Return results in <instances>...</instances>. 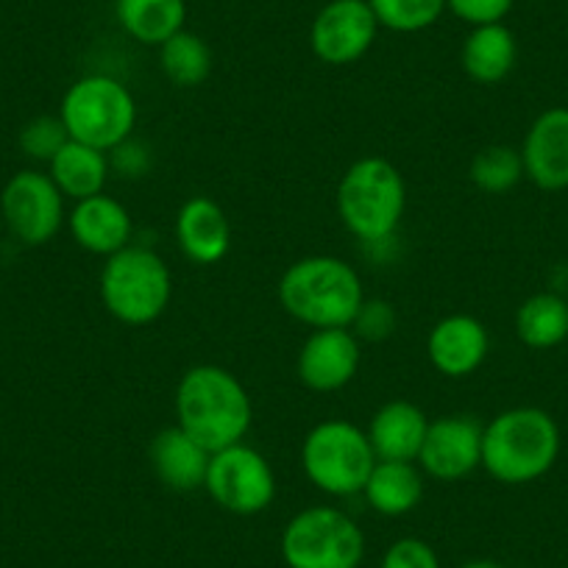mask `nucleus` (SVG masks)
<instances>
[{
  "mask_svg": "<svg viewBox=\"0 0 568 568\" xmlns=\"http://www.w3.org/2000/svg\"><path fill=\"white\" fill-rule=\"evenodd\" d=\"M176 424L206 452H221L248 435L254 407L243 382L221 365H193L176 385Z\"/></svg>",
  "mask_w": 568,
  "mask_h": 568,
  "instance_id": "f257e3e1",
  "label": "nucleus"
},
{
  "mask_svg": "<svg viewBox=\"0 0 568 568\" xmlns=\"http://www.w3.org/2000/svg\"><path fill=\"white\" fill-rule=\"evenodd\" d=\"M278 304L310 329H348L365 302V287L352 262L315 254L293 262L278 278Z\"/></svg>",
  "mask_w": 568,
  "mask_h": 568,
  "instance_id": "f03ea898",
  "label": "nucleus"
},
{
  "mask_svg": "<svg viewBox=\"0 0 568 568\" xmlns=\"http://www.w3.org/2000/svg\"><path fill=\"white\" fill-rule=\"evenodd\" d=\"M560 426L540 407H510L483 429V468L501 485L546 477L560 457Z\"/></svg>",
  "mask_w": 568,
  "mask_h": 568,
  "instance_id": "7ed1b4c3",
  "label": "nucleus"
},
{
  "mask_svg": "<svg viewBox=\"0 0 568 568\" xmlns=\"http://www.w3.org/2000/svg\"><path fill=\"white\" fill-rule=\"evenodd\" d=\"M407 210V187L393 162L363 156L337 184V217L363 243H385L396 234Z\"/></svg>",
  "mask_w": 568,
  "mask_h": 568,
  "instance_id": "20e7f679",
  "label": "nucleus"
},
{
  "mask_svg": "<svg viewBox=\"0 0 568 568\" xmlns=\"http://www.w3.org/2000/svg\"><path fill=\"white\" fill-rule=\"evenodd\" d=\"M173 298L168 262L145 245H125L106 256L101 271V302L114 321L125 326H149Z\"/></svg>",
  "mask_w": 568,
  "mask_h": 568,
  "instance_id": "39448f33",
  "label": "nucleus"
},
{
  "mask_svg": "<svg viewBox=\"0 0 568 568\" xmlns=\"http://www.w3.org/2000/svg\"><path fill=\"white\" fill-rule=\"evenodd\" d=\"M70 140L98 151L118 149L129 140L136 123V103L129 87L103 73H92L68 87L59 106Z\"/></svg>",
  "mask_w": 568,
  "mask_h": 568,
  "instance_id": "423d86ee",
  "label": "nucleus"
},
{
  "mask_svg": "<svg viewBox=\"0 0 568 568\" xmlns=\"http://www.w3.org/2000/svg\"><path fill=\"white\" fill-rule=\"evenodd\" d=\"M376 455L365 429L343 418L315 424L302 444V468L310 483L329 496L363 494Z\"/></svg>",
  "mask_w": 568,
  "mask_h": 568,
  "instance_id": "0eeeda50",
  "label": "nucleus"
},
{
  "mask_svg": "<svg viewBox=\"0 0 568 568\" xmlns=\"http://www.w3.org/2000/svg\"><path fill=\"white\" fill-rule=\"evenodd\" d=\"M363 555V529L337 507H307L284 527L282 557L291 568H359Z\"/></svg>",
  "mask_w": 568,
  "mask_h": 568,
  "instance_id": "6e6552de",
  "label": "nucleus"
},
{
  "mask_svg": "<svg viewBox=\"0 0 568 568\" xmlns=\"http://www.w3.org/2000/svg\"><path fill=\"white\" fill-rule=\"evenodd\" d=\"M204 490L226 513L256 516L276 499V474L262 452L240 440L226 449L212 452Z\"/></svg>",
  "mask_w": 568,
  "mask_h": 568,
  "instance_id": "1a4fd4ad",
  "label": "nucleus"
},
{
  "mask_svg": "<svg viewBox=\"0 0 568 568\" xmlns=\"http://www.w3.org/2000/svg\"><path fill=\"white\" fill-rule=\"evenodd\" d=\"M0 215L18 243L45 245L62 232L64 195L48 173L18 171L0 193Z\"/></svg>",
  "mask_w": 568,
  "mask_h": 568,
  "instance_id": "9d476101",
  "label": "nucleus"
},
{
  "mask_svg": "<svg viewBox=\"0 0 568 568\" xmlns=\"http://www.w3.org/2000/svg\"><path fill=\"white\" fill-rule=\"evenodd\" d=\"M379 23L368 0H329L313 20L310 48L332 68L359 62L374 48Z\"/></svg>",
  "mask_w": 568,
  "mask_h": 568,
  "instance_id": "9b49d317",
  "label": "nucleus"
},
{
  "mask_svg": "<svg viewBox=\"0 0 568 568\" xmlns=\"http://www.w3.org/2000/svg\"><path fill=\"white\" fill-rule=\"evenodd\" d=\"M483 429L474 415H444L429 420L418 468L440 483H457L483 468Z\"/></svg>",
  "mask_w": 568,
  "mask_h": 568,
  "instance_id": "f8f14e48",
  "label": "nucleus"
},
{
  "mask_svg": "<svg viewBox=\"0 0 568 568\" xmlns=\"http://www.w3.org/2000/svg\"><path fill=\"white\" fill-rule=\"evenodd\" d=\"M363 348L352 329H313L296 357V374L313 393H335L357 376Z\"/></svg>",
  "mask_w": 568,
  "mask_h": 568,
  "instance_id": "ddd939ff",
  "label": "nucleus"
},
{
  "mask_svg": "<svg viewBox=\"0 0 568 568\" xmlns=\"http://www.w3.org/2000/svg\"><path fill=\"white\" fill-rule=\"evenodd\" d=\"M524 176L546 193L568 190V106H551L529 123L521 142Z\"/></svg>",
  "mask_w": 568,
  "mask_h": 568,
  "instance_id": "4468645a",
  "label": "nucleus"
},
{
  "mask_svg": "<svg viewBox=\"0 0 568 568\" xmlns=\"http://www.w3.org/2000/svg\"><path fill=\"white\" fill-rule=\"evenodd\" d=\"M490 352V335L485 324L474 315H446L429 329L426 357L446 379H466L483 368Z\"/></svg>",
  "mask_w": 568,
  "mask_h": 568,
  "instance_id": "2eb2a0df",
  "label": "nucleus"
},
{
  "mask_svg": "<svg viewBox=\"0 0 568 568\" xmlns=\"http://www.w3.org/2000/svg\"><path fill=\"white\" fill-rule=\"evenodd\" d=\"M176 243L193 265H217L232 248V223L210 195H193L176 215Z\"/></svg>",
  "mask_w": 568,
  "mask_h": 568,
  "instance_id": "dca6fc26",
  "label": "nucleus"
},
{
  "mask_svg": "<svg viewBox=\"0 0 568 568\" xmlns=\"http://www.w3.org/2000/svg\"><path fill=\"white\" fill-rule=\"evenodd\" d=\"M68 229L79 248L98 256H112L123 251L125 245H131V234H134L129 210L106 193L75 201L68 215Z\"/></svg>",
  "mask_w": 568,
  "mask_h": 568,
  "instance_id": "f3484780",
  "label": "nucleus"
},
{
  "mask_svg": "<svg viewBox=\"0 0 568 568\" xmlns=\"http://www.w3.org/2000/svg\"><path fill=\"white\" fill-rule=\"evenodd\" d=\"M426 429H429V418L424 409L413 402H387L371 415L368 435L371 449H374L376 460H402L415 463L424 446Z\"/></svg>",
  "mask_w": 568,
  "mask_h": 568,
  "instance_id": "a211bd4d",
  "label": "nucleus"
},
{
  "mask_svg": "<svg viewBox=\"0 0 568 568\" xmlns=\"http://www.w3.org/2000/svg\"><path fill=\"white\" fill-rule=\"evenodd\" d=\"M210 457L212 452L190 438L179 424L160 429L149 446V460L156 479L176 494L204 488Z\"/></svg>",
  "mask_w": 568,
  "mask_h": 568,
  "instance_id": "6ab92c4d",
  "label": "nucleus"
},
{
  "mask_svg": "<svg viewBox=\"0 0 568 568\" xmlns=\"http://www.w3.org/2000/svg\"><path fill=\"white\" fill-rule=\"evenodd\" d=\"M518 59L516 34L505 23L474 26L460 48V64L477 84H501L513 73Z\"/></svg>",
  "mask_w": 568,
  "mask_h": 568,
  "instance_id": "aec40b11",
  "label": "nucleus"
},
{
  "mask_svg": "<svg viewBox=\"0 0 568 568\" xmlns=\"http://www.w3.org/2000/svg\"><path fill=\"white\" fill-rule=\"evenodd\" d=\"M109 173H112V165H109L106 151H98L79 140H68V145L48 162V176L70 201L101 195L106 190Z\"/></svg>",
  "mask_w": 568,
  "mask_h": 568,
  "instance_id": "412c9836",
  "label": "nucleus"
},
{
  "mask_svg": "<svg viewBox=\"0 0 568 568\" xmlns=\"http://www.w3.org/2000/svg\"><path fill=\"white\" fill-rule=\"evenodd\" d=\"M363 496L382 516H407L424 499V471L418 468V463L376 460Z\"/></svg>",
  "mask_w": 568,
  "mask_h": 568,
  "instance_id": "4be33fe9",
  "label": "nucleus"
},
{
  "mask_svg": "<svg viewBox=\"0 0 568 568\" xmlns=\"http://www.w3.org/2000/svg\"><path fill=\"white\" fill-rule=\"evenodd\" d=\"M114 18L131 40L160 48L184 29L187 3L184 0H114Z\"/></svg>",
  "mask_w": 568,
  "mask_h": 568,
  "instance_id": "5701e85b",
  "label": "nucleus"
},
{
  "mask_svg": "<svg viewBox=\"0 0 568 568\" xmlns=\"http://www.w3.org/2000/svg\"><path fill=\"white\" fill-rule=\"evenodd\" d=\"M518 341L535 352H549L568 341V302L560 293H535L516 310Z\"/></svg>",
  "mask_w": 568,
  "mask_h": 568,
  "instance_id": "b1692460",
  "label": "nucleus"
},
{
  "mask_svg": "<svg viewBox=\"0 0 568 568\" xmlns=\"http://www.w3.org/2000/svg\"><path fill=\"white\" fill-rule=\"evenodd\" d=\"M160 68L165 79L179 90L201 87L212 73V48L204 37L182 29L160 45Z\"/></svg>",
  "mask_w": 568,
  "mask_h": 568,
  "instance_id": "393cba45",
  "label": "nucleus"
},
{
  "mask_svg": "<svg viewBox=\"0 0 568 568\" xmlns=\"http://www.w3.org/2000/svg\"><path fill=\"white\" fill-rule=\"evenodd\" d=\"M468 176L471 184L485 195H505L516 187L524 179V162L521 151L513 149V145H485L483 151H477V156L471 160L468 168Z\"/></svg>",
  "mask_w": 568,
  "mask_h": 568,
  "instance_id": "a878e982",
  "label": "nucleus"
},
{
  "mask_svg": "<svg viewBox=\"0 0 568 568\" xmlns=\"http://www.w3.org/2000/svg\"><path fill=\"white\" fill-rule=\"evenodd\" d=\"M379 29L396 34H418L435 26L446 12V0H368Z\"/></svg>",
  "mask_w": 568,
  "mask_h": 568,
  "instance_id": "bb28decb",
  "label": "nucleus"
},
{
  "mask_svg": "<svg viewBox=\"0 0 568 568\" xmlns=\"http://www.w3.org/2000/svg\"><path fill=\"white\" fill-rule=\"evenodd\" d=\"M70 134L59 114H40L20 129V151L34 162H51L68 145Z\"/></svg>",
  "mask_w": 568,
  "mask_h": 568,
  "instance_id": "cd10ccee",
  "label": "nucleus"
},
{
  "mask_svg": "<svg viewBox=\"0 0 568 568\" xmlns=\"http://www.w3.org/2000/svg\"><path fill=\"white\" fill-rule=\"evenodd\" d=\"M396 326H398V315L390 302H385V298H365L363 307L357 310V315H354L348 329L354 332L357 341L382 343L396 332Z\"/></svg>",
  "mask_w": 568,
  "mask_h": 568,
  "instance_id": "c85d7f7f",
  "label": "nucleus"
},
{
  "mask_svg": "<svg viewBox=\"0 0 568 568\" xmlns=\"http://www.w3.org/2000/svg\"><path fill=\"white\" fill-rule=\"evenodd\" d=\"M513 7H516V0H446V9L471 29L474 26L501 23Z\"/></svg>",
  "mask_w": 568,
  "mask_h": 568,
  "instance_id": "c756f323",
  "label": "nucleus"
},
{
  "mask_svg": "<svg viewBox=\"0 0 568 568\" xmlns=\"http://www.w3.org/2000/svg\"><path fill=\"white\" fill-rule=\"evenodd\" d=\"M382 568H440V560L426 540L402 538L385 551Z\"/></svg>",
  "mask_w": 568,
  "mask_h": 568,
  "instance_id": "7c9ffc66",
  "label": "nucleus"
},
{
  "mask_svg": "<svg viewBox=\"0 0 568 568\" xmlns=\"http://www.w3.org/2000/svg\"><path fill=\"white\" fill-rule=\"evenodd\" d=\"M109 165H112V171H118L120 176L140 179L145 176L151 168V149L145 142L129 136V140L120 142L118 149L109 151Z\"/></svg>",
  "mask_w": 568,
  "mask_h": 568,
  "instance_id": "2f4dec72",
  "label": "nucleus"
},
{
  "mask_svg": "<svg viewBox=\"0 0 568 568\" xmlns=\"http://www.w3.org/2000/svg\"><path fill=\"white\" fill-rule=\"evenodd\" d=\"M463 568H505V566H499V562H494V560H471V562H466Z\"/></svg>",
  "mask_w": 568,
  "mask_h": 568,
  "instance_id": "473e14b6",
  "label": "nucleus"
}]
</instances>
